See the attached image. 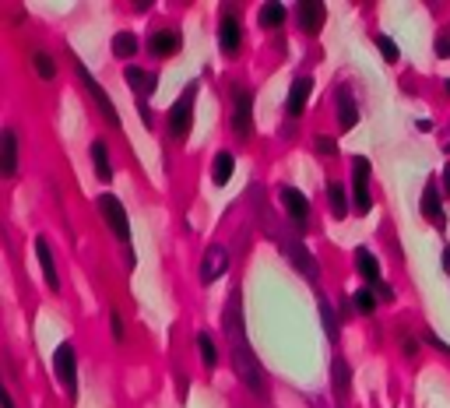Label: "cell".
I'll use <instances>...</instances> for the list:
<instances>
[{
    "instance_id": "cell-1",
    "label": "cell",
    "mask_w": 450,
    "mask_h": 408,
    "mask_svg": "<svg viewBox=\"0 0 450 408\" xmlns=\"http://www.w3.org/2000/svg\"><path fill=\"white\" fill-rule=\"evenodd\" d=\"M232 370L236 376L247 384L250 394L264 398L267 394V381H264V370H260V359L250 352V345L247 341H232Z\"/></svg>"
},
{
    "instance_id": "cell-2",
    "label": "cell",
    "mask_w": 450,
    "mask_h": 408,
    "mask_svg": "<svg viewBox=\"0 0 450 408\" xmlns=\"http://www.w3.org/2000/svg\"><path fill=\"white\" fill-rule=\"evenodd\" d=\"M194 99H197V81H190L183 95H179L169 109V134L176 141H187L190 137V127H194Z\"/></svg>"
},
{
    "instance_id": "cell-3",
    "label": "cell",
    "mask_w": 450,
    "mask_h": 408,
    "mask_svg": "<svg viewBox=\"0 0 450 408\" xmlns=\"http://www.w3.org/2000/svg\"><path fill=\"white\" fill-rule=\"evenodd\" d=\"M278 247H282V253L292 260V268L303 275V278H310V282H320V264H317V257L303 247V240L299 236H278Z\"/></svg>"
},
{
    "instance_id": "cell-4",
    "label": "cell",
    "mask_w": 450,
    "mask_h": 408,
    "mask_svg": "<svg viewBox=\"0 0 450 408\" xmlns=\"http://www.w3.org/2000/svg\"><path fill=\"white\" fill-rule=\"evenodd\" d=\"M124 78H127V84L134 89V95H137V109H141V120L152 127V109H148V99L155 95V84H159V74H152V71H144V67H127L124 71Z\"/></svg>"
},
{
    "instance_id": "cell-5",
    "label": "cell",
    "mask_w": 450,
    "mask_h": 408,
    "mask_svg": "<svg viewBox=\"0 0 450 408\" xmlns=\"http://www.w3.org/2000/svg\"><path fill=\"white\" fill-rule=\"evenodd\" d=\"M53 373H56V381L67 387V398L74 401L78 398V356H74V345L64 341L53 352Z\"/></svg>"
},
{
    "instance_id": "cell-6",
    "label": "cell",
    "mask_w": 450,
    "mask_h": 408,
    "mask_svg": "<svg viewBox=\"0 0 450 408\" xmlns=\"http://www.w3.org/2000/svg\"><path fill=\"white\" fill-rule=\"evenodd\" d=\"M74 71H78V78L85 81V89H88V95H92L95 102H99V109H102V120L106 124H113V127H120V109H116V102L106 95V89H102V84L92 78V71H88L81 60H78V56H74Z\"/></svg>"
},
{
    "instance_id": "cell-7",
    "label": "cell",
    "mask_w": 450,
    "mask_h": 408,
    "mask_svg": "<svg viewBox=\"0 0 450 408\" xmlns=\"http://www.w3.org/2000/svg\"><path fill=\"white\" fill-rule=\"evenodd\" d=\"M370 159L366 155H355L352 159V177H355V197H352V208L359 215H366L373 208V194H370Z\"/></svg>"
},
{
    "instance_id": "cell-8",
    "label": "cell",
    "mask_w": 450,
    "mask_h": 408,
    "mask_svg": "<svg viewBox=\"0 0 450 408\" xmlns=\"http://www.w3.org/2000/svg\"><path fill=\"white\" fill-rule=\"evenodd\" d=\"M99 212H102L106 225L116 232V240L131 243V218H127V212H124V204H120V197L102 194V197H99Z\"/></svg>"
},
{
    "instance_id": "cell-9",
    "label": "cell",
    "mask_w": 450,
    "mask_h": 408,
    "mask_svg": "<svg viewBox=\"0 0 450 408\" xmlns=\"http://www.w3.org/2000/svg\"><path fill=\"white\" fill-rule=\"evenodd\" d=\"M278 201H282V208L289 212L295 232H303V225H306V218H310V201H306V194L299 190V187H282V190H278Z\"/></svg>"
},
{
    "instance_id": "cell-10",
    "label": "cell",
    "mask_w": 450,
    "mask_h": 408,
    "mask_svg": "<svg viewBox=\"0 0 450 408\" xmlns=\"http://www.w3.org/2000/svg\"><path fill=\"white\" fill-rule=\"evenodd\" d=\"M232 102H236V109H232V131H236L239 137H247V134L254 131V95H250L247 89H236V92H232Z\"/></svg>"
},
{
    "instance_id": "cell-11",
    "label": "cell",
    "mask_w": 450,
    "mask_h": 408,
    "mask_svg": "<svg viewBox=\"0 0 450 408\" xmlns=\"http://www.w3.org/2000/svg\"><path fill=\"white\" fill-rule=\"evenodd\" d=\"M295 21H299V32L317 36L327 21V8L320 0H303V4H295Z\"/></svg>"
},
{
    "instance_id": "cell-12",
    "label": "cell",
    "mask_w": 450,
    "mask_h": 408,
    "mask_svg": "<svg viewBox=\"0 0 450 408\" xmlns=\"http://www.w3.org/2000/svg\"><path fill=\"white\" fill-rule=\"evenodd\" d=\"M229 271V250L225 247H207V253L201 257V282L212 285L218 278H225Z\"/></svg>"
},
{
    "instance_id": "cell-13",
    "label": "cell",
    "mask_w": 450,
    "mask_h": 408,
    "mask_svg": "<svg viewBox=\"0 0 450 408\" xmlns=\"http://www.w3.org/2000/svg\"><path fill=\"white\" fill-rule=\"evenodd\" d=\"M222 328H225V335L232 341H247V331H243V293H239V288H232V296H229Z\"/></svg>"
},
{
    "instance_id": "cell-14",
    "label": "cell",
    "mask_w": 450,
    "mask_h": 408,
    "mask_svg": "<svg viewBox=\"0 0 450 408\" xmlns=\"http://www.w3.org/2000/svg\"><path fill=\"white\" fill-rule=\"evenodd\" d=\"M179 46H183V36H179V28H155L152 39H148V49H152V56H159V60H169V56H176Z\"/></svg>"
},
{
    "instance_id": "cell-15",
    "label": "cell",
    "mask_w": 450,
    "mask_h": 408,
    "mask_svg": "<svg viewBox=\"0 0 450 408\" xmlns=\"http://www.w3.org/2000/svg\"><path fill=\"white\" fill-rule=\"evenodd\" d=\"M0 172H4V177H14L18 172V134L11 127L0 131Z\"/></svg>"
},
{
    "instance_id": "cell-16",
    "label": "cell",
    "mask_w": 450,
    "mask_h": 408,
    "mask_svg": "<svg viewBox=\"0 0 450 408\" xmlns=\"http://www.w3.org/2000/svg\"><path fill=\"white\" fill-rule=\"evenodd\" d=\"M310 92H313V78H295L292 81V89H289V99H285V113L292 116H303V109H306V99H310Z\"/></svg>"
},
{
    "instance_id": "cell-17",
    "label": "cell",
    "mask_w": 450,
    "mask_h": 408,
    "mask_svg": "<svg viewBox=\"0 0 450 408\" xmlns=\"http://www.w3.org/2000/svg\"><path fill=\"white\" fill-rule=\"evenodd\" d=\"M239 39H243V32H239V18L229 11V14H222V21H218V46L225 49V53H236L239 49Z\"/></svg>"
},
{
    "instance_id": "cell-18",
    "label": "cell",
    "mask_w": 450,
    "mask_h": 408,
    "mask_svg": "<svg viewBox=\"0 0 450 408\" xmlns=\"http://www.w3.org/2000/svg\"><path fill=\"white\" fill-rule=\"evenodd\" d=\"M335 102H338V116H341V131H352V127L359 124V106H355V99H352L348 84H341V89H338Z\"/></svg>"
},
{
    "instance_id": "cell-19",
    "label": "cell",
    "mask_w": 450,
    "mask_h": 408,
    "mask_svg": "<svg viewBox=\"0 0 450 408\" xmlns=\"http://www.w3.org/2000/svg\"><path fill=\"white\" fill-rule=\"evenodd\" d=\"M355 271L363 275L370 285H380V282H383V278H380V260H376L373 250H366V247L355 250Z\"/></svg>"
},
{
    "instance_id": "cell-20",
    "label": "cell",
    "mask_w": 450,
    "mask_h": 408,
    "mask_svg": "<svg viewBox=\"0 0 450 408\" xmlns=\"http://www.w3.org/2000/svg\"><path fill=\"white\" fill-rule=\"evenodd\" d=\"M36 257H39V268H43V275H46V285L49 288H60V271H56V260H53V250H49V243L39 236L36 240Z\"/></svg>"
},
{
    "instance_id": "cell-21",
    "label": "cell",
    "mask_w": 450,
    "mask_h": 408,
    "mask_svg": "<svg viewBox=\"0 0 450 408\" xmlns=\"http://www.w3.org/2000/svg\"><path fill=\"white\" fill-rule=\"evenodd\" d=\"M348 384H352V370H348V363H345L341 356H335V359H331V387H335V398H338V401L348 398Z\"/></svg>"
},
{
    "instance_id": "cell-22",
    "label": "cell",
    "mask_w": 450,
    "mask_h": 408,
    "mask_svg": "<svg viewBox=\"0 0 450 408\" xmlns=\"http://www.w3.org/2000/svg\"><path fill=\"white\" fill-rule=\"evenodd\" d=\"M423 215L443 229V208H440V194H436V183H433V180H429L426 190H423Z\"/></svg>"
},
{
    "instance_id": "cell-23",
    "label": "cell",
    "mask_w": 450,
    "mask_h": 408,
    "mask_svg": "<svg viewBox=\"0 0 450 408\" xmlns=\"http://www.w3.org/2000/svg\"><path fill=\"white\" fill-rule=\"evenodd\" d=\"M232 172H236V155H232V152H218V155H215V166H212V180H215L218 187H225V183L232 180Z\"/></svg>"
},
{
    "instance_id": "cell-24",
    "label": "cell",
    "mask_w": 450,
    "mask_h": 408,
    "mask_svg": "<svg viewBox=\"0 0 450 408\" xmlns=\"http://www.w3.org/2000/svg\"><path fill=\"white\" fill-rule=\"evenodd\" d=\"M92 162H95V177L102 183L113 180V166H109V152H106V141H95L92 144Z\"/></svg>"
},
{
    "instance_id": "cell-25",
    "label": "cell",
    "mask_w": 450,
    "mask_h": 408,
    "mask_svg": "<svg viewBox=\"0 0 450 408\" xmlns=\"http://www.w3.org/2000/svg\"><path fill=\"white\" fill-rule=\"evenodd\" d=\"M327 201H331V215L335 218H345L348 215V194H345V187L341 183H327Z\"/></svg>"
},
{
    "instance_id": "cell-26",
    "label": "cell",
    "mask_w": 450,
    "mask_h": 408,
    "mask_svg": "<svg viewBox=\"0 0 450 408\" xmlns=\"http://www.w3.org/2000/svg\"><path fill=\"white\" fill-rule=\"evenodd\" d=\"M285 18H289V11H285L282 4H264V8H260V14H257L260 28H282V25H285Z\"/></svg>"
},
{
    "instance_id": "cell-27",
    "label": "cell",
    "mask_w": 450,
    "mask_h": 408,
    "mask_svg": "<svg viewBox=\"0 0 450 408\" xmlns=\"http://www.w3.org/2000/svg\"><path fill=\"white\" fill-rule=\"evenodd\" d=\"M113 53L120 56V60H131V56L137 53V36L134 32H116L113 36Z\"/></svg>"
},
{
    "instance_id": "cell-28",
    "label": "cell",
    "mask_w": 450,
    "mask_h": 408,
    "mask_svg": "<svg viewBox=\"0 0 450 408\" xmlns=\"http://www.w3.org/2000/svg\"><path fill=\"white\" fill-rule=\"evenodd\" d=\"M197 348H201L204 366H207V370H215V366H218V352H215V341H212V335H207V331L197 335Z\"/></svg>"
},
{
    "instance_id": "cell-29",
    "label": "cell",
    "mask_w": 450,
    "mask_h": 408,
    "mask_svg": "<svg viewBox=\"0 0 450 408\" xmlns=\"http://www.w3.org/2000/svg\"><path fill=\"white\" fill-rule=\"evenodd\" d=\"M317 306H320V320H324V331L331 335V338H338V324H335V310H331V303H327V296L320 293L317 296Z\"/></svg>"
},
{
    "instance_id": "cell-30",
    "label": "cell",
    "mask_w": 450,
    "mask_h": 408,
    "mask_svg": "<svg viewBox=\"0 0 450 408\" xmlns=\"http://www.w3.org/2000/svg\"><path fill=\"white\" fill-rule=\"evenodd\" d=\"M32 64H36V74H39V78H46V81L56 74V60H53L49 53H43V49H36V53H32Z\"/></svg>"
},
{
    "instance_id": "cell-31",
    "label": "cell",
    "mask_w": 450,
    "mask_h": 408,
    "mask_svg": "<svg viewBox=\"0 0 450 408\" xmlns=\"http://www.w3.org/2000/svg\"><path fill=\"white\" fill-rule=\"evenodd\" d=\"M352 303H355L359 313H373V310H376V293L366 285V288H359V293L352 296Z\"/></svg>"
},
{
    "instance_id": "cell-32",
    "label": "cell",
    "mask_w": 450,
    "mask_h": 408,
    "mask_svg": "<svg viewBox=\"0 0 450 408\" xmlns=\"http://www.w3.org/2000/svg\"><path fill=\"white\" fill-rule=\"evenodd\" d=\"M376 46H380V53H383L391 64H394V60H401V49H398V43H394L391 36H376Z\"/></svg>"
},
{
    "instance_id": "cell-33",
    "label": "cell",
    "mask_w": 450,
    "mask_h": 408,
    "mask_svg": "<svg viewBox=\"0 0 450 408\" xmlns=\"http://www.w3.org/2000/svg\"><path fill=\"white\" fill-rule=\"evenodd\" d=\"M313 144H317V152H320V155H338V141H335V137H324V134H320Z\"/></svg>"
},
{
    "instance_id": "cell-34",
    "label": "cell",
    "mask_w": 450,
    "mask_h": 408,
    "mask_svg": "<svg viewBox=\"0 0 450 408\" xmlns=\"http://www.w3.org/2000/svg\"><path fill=\"white\" fill-rule=\"evenodd\" d=\"M436 56H443V60H450V28H443V32L436 36Z\"/></svg>"
},
{
    "instance_id": "cell-35",
    "label": "cell",
    "mask_w": 450,
    "mask_h": 408,
    "mask_svg": "<svg viewBox=\"0 0 450 408\" xmlns=\"http://www.w3.org/2000/svg\"><path fill=\"white\" fill-rule=\"evenodd\" d=\"M109 328H113V338H116V341H124V320H120L116 310L109 313Z\"/></svg>"
},
{
    "instance_id": "cell-36",
    "label": "cell",
    "mask_w": 450,
    "mask_h": 408,
    "mask_svg": "<svg viewBox=\"0 0 450 408\" xmlns=\"http://www.w3.org/2000/svg\"><path fill=\"white\" fill-rule=\"evenodd\" d=\"M370 288L376 293V299H391V296H394V293H391V285H383V282H380V285H370Z\"/></svg>"
},
{
    "instance_id": "cell-37",
    "label": "cell",
    "mask_w": 450,
    "mask_h": 408,
    "mask_svg": "<svg viewBox=\"0 0 450 408\" xmlns=\"http://www.w3.org/2000/svg\"><path fill=\"white\" fill-rule=\"evenodd\" d=\"M0 405H4V408H14V401H11V394H8V391L0 394Z\"/></svg>"
},
{
    "instance_id": "cell-38",
    "label": "cell",
    "mask_w": 450,
    "mask_h": 408,
    "mask_svg": "<svg viewBox=\"0 0 450 408\" xmlns=\"http://www.w3.org/2000/svg\"><path fill=\"white\" fill-rule=\"evenodd\" d=\"M443 190H447V194H450V166H447V169H443Z\"/></svg>"
},
{
    "instance_id": "cell-39",
    "label": "cell",
    "mask_w": 450,
    "mask_h": 408,
    "mask_svg": "<svg viewBox=\"0 0 450 408\" xmlns=\"http://www.w3.org/2000/svg\"><path fill=\"white\" fill-rule=\"evenodd\" d=\"M443 271H450V247L443 250Z\"/></svg>"
},
{
    "instance_id": "cell-40",
    "label": "cell",
    "mask_w": 450,
    "mask_h": 408,
    "mask_svg": "<svg viewBox=\"0 0 450 408\" xmlns=\"http://www.w3.org/2000/svg\"><path fill=\"white\" fill-rule=\"evenodd\" d=\"M443 92H447V95H450V78H447V81H443Z\"/></svg>"
},
{
    "instance_id": "cell-41",
    "label": "cell",
    "mask_w": 450,
    "mask_h": 408,
    "mask_svg": "<svg viewBox=\"0 0 450 408\" xmlns=\"http://www.w3.org/2000/svg\"><path fill=\"white\" fill-rule=\"evenodd\" d=\"M447 148H450V144H447Z\"/></svg>"
}]
</instances>
